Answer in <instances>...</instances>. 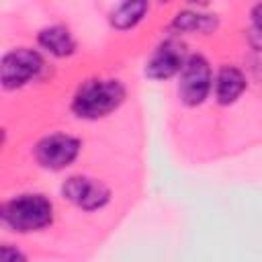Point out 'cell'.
I'll use <instances>...</instances> for the list:
<instances>
[{
    "label": "cell",
    "mask_w": 262,
    "mask_h": 262,
    "mask_svg": "<svg viewBox=\"0 0 262 262\" xmlns=\"http://www.w3.org/2000/svg\"><path fill=\"white\" fill-rule=\"evenodd\" d=\"M252 25H254V37L258 39V47L262 49V2L252 8Z\"/></svg>",
    "instance_id": "cell-13"
},
{
    "label": "cell",
    "mask_w": 262,
    "mask_h": 262,
    "mask_svg": "<svg viewBox=\"0 0 262 262\" xmlns=\"http://www.w3.org/2000/svg\"><path fill=\"white\" fill-rule=\"evenodd\" d=\"M61 194L82 211H98L111 201V188L90 176H70L61 184Z\"/></svg>",
    "instance_id": "cell-6"
},
{
    "label": "cell",
    "mask_w": 262,
    "mask_h": 262,
    "mask_svg": "<svg viewBox=\"0 0 262 262\" xmlns=\"http://www.w3.org/2000/svg\"><path fill=\"white\" fill-rule=\"evenodd\" d=\"M43 66L45 61L39 51L29 47L12 49L0 61V82L6 90L23 88L43 72Z\"/></svg>",
    "instance_id": "cell-3"
},
{
    "label": "cell",
    "mask_w": 262,
    "mask_h": 262,
    "mask_svg": "<svg viewBox=\"0 0 262 262\" xmlns=\"http://www.w3.org/2000/svg\"><path fill=\"white\" fill-rule=\"evenodd\" d=\"M125 96H127V90L119 80L92 78L82 82V86L74 94L72 111L80 119L96 121L117 111L123 104Z\"/></svg>",
    "instance_id": "cell-1"
},
{
    "label": "cell",
    "mask_w": 262,
    "mask_h": 262,
    "mask_svg": "<svg viewBox=\"0 0 262 262\" xmlns=\"http://www.w3.org/2000/svg\"><path fill=\"white\" fill-rule=\"evenodd\" d=\"M2 221L18 233L39 231L51 225L53 205L43 194H18L2 205Z\"/></svg>",
    "instance_id": "cell-2"
},
{
    "label": "cell",
    "mask_w": 262,
    "mask_h": 262,
    "mask_svg": "<svg viewBox=\"0 0 262 262\" xmlns=\"http://www.w3.org/2000/svg\"><path fill=\"white\" fill-rule=\"evenodd\" d=\"M0 262H29L25 252H20L18 248L10 246V244H4L0 248Z\"/></svg>",
    "instance_id": "cell-12"
},
{
    "label": "cell",
    "mask_w": 262,
    "mask_h": 262,
    "mask_svg": "<svg viewBox=\"0 0 262 262\" xmlns=\"http://www.w3.org/2000/svg\"><path fill=\"white\" fill-rule=\"evenodd\" d=\"M37 41L53 57H70L76 51V39L72 31L63 25H49L41 29L37 35Z\"/></svg>",
    "instance_id": "cell-8"
},
{
    "label": "cell",
    "mask_w": 262,
    "mask_h": 262,
    "mask_svg": "<svg viewBox=\"0 0 262 262\" xmlns=\"http://www.w3.org/2000/svg\"><path fill=\"white\" fill-rule=\"evenodd\" d=\"M211 88H213V74L207 57L201 53H190L180 72V82H178L180 100L186 106H199L209 98Z\"/></svg>",
    "instance_id": "cell-4"
},
{
    "label": "cell",
    "mask_w": 262,
    "mask_h": 262,
    "mask_svg": "<svg viewBox=\"0 0 262 262\" xmlns=\"http://www.w3.org/2000/svg\"><path fill=\"white\" fill-rule=\"evenodd\" d=\"M186 57L188 55L184 51V45L178 39L170 37V39L162 41L149 55V59L145 63V76L151 80H168L182 72Z\"/></svg>",
    "instance_id": "cell-7"
},
{
    "label": "cell",
    "mask_w": 262,
    "mask_h": 262,
    "mask_svg": "<svg viewBox=\"0 0 262 262\" xmlns=\"http://www.w3.org/2000/svg\"><path fill=\"white\" fill-rule=\"evenodd\" d=\"M172 29L176 33H213L217 29V16L209 14V12H201V10H180L174 20H172Z\"/></svg>",
    "instance_id": "cell-10"
},
{
    "label": "cell",
    "mask_w": 262,
    "mask_h": 262,
    "mask_svg": "<svg viewBox=\"0 0 262 262\" xmlns=\"http://www.w3.org/2000/svg\"><path fill=\"white\" fill-rule=\"evenodd\" d=\"M149 10V4L143 0H133V2H123L113 8L108 20L117 31H129L135 25H139Z\"/></svg>",
    "instance_id": "cell-11"
},
{
    "label": "cell",
    "mask_w": 262,
    "mask_h": 262,
    "mask_svg": "<svg viewBox=\"0 0 262 262\" xmlns=\"http://www.w3.org/2000/svg\"><path fill=\"white\" fill-rule=\"evenodd\" d=\"M80 139L68 133H51L35 145V160L47 170H63L72 166L80 154Z\"/></svg>",
    "instance_id": "cell-5"
},
{
    "label": "cell",
    "mask_w": 262,
    "mask_h": 262,
    "mask_svg": "<svg viewBox=\"0 0 262 262\" xmlns=\"http://www.w3.org/2000/svg\"><path fill=\"white\" fill-rule=\"evenodd\" d=\"M246 86H248V82H246V76L242 74V70H237L233 66H223L215 78V98L223 106L233 104L242 96Z\"/></svg>",
    "instance_id": "cell-9"
}]
</instances>
